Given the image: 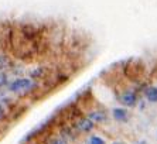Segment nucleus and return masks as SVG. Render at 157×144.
<instances>
[{"mask_svg":"<svg viewBox=\"0 0 157 144\" xmlns=\"http://www.w3.org/2000/svg\"><path fill=\"white\" fill-rule=\"evenodd\" d=\"M7 90L10 93H24V92H31L37 88V82L31 78H24V76H17L13 81L9 82Z\"/></svg>","mask_w":157,"mask_h":144,"instance_id":"f257e3e1","label":"nucleus"},{"mask_svg":"<svg viewBox=\"0 0 157 144\" xmlns=\"http://www.w3.org/2000/svg\"><path fill=\"white\" fill-rule=\"evenodd\" d=\"M119 102L126 108H135L137 104V95L133 90H124L119 97Z\"/></svg>","mask_w":157,"mask_h":144,"instance_id":"f03ea898","label":"nucleus"},{"mask_svg":"<svg viewBox=\"0 0 157 144\" xmlns=\"http://www.w3.org/2000/svg\"><path fill=\"white\" fill-rule=\"evenodd\" d=\"M77 130L78 131H81V133H89V131H92L94 130V127H95V123L92 122L91 119H88V117H84V119H81L79 122L77 123Z\"/></svg>","mask_w":157,"mask_h":144,"instance_id":"7ed1b4c3","label":"nucleus"},{"mask_svg":"<svg viewBox=\"0 0 157 144\" xmlns=\"http://www.w3.org/2000/svg\"><path fill=\"white\" fill-rule=\"evenodd\" d=\"M112 117L119 123H126L129 120V112L124 108H113L112 109Z\"/></svg>","mask_w":157,"mask_h":144,"instance_id":"20e7f679","label":"nucleus"},{"mask_svg":"<svg viewBox=\"0 0 157 144\" xmlns=\"http://www.w3.org/2000/svg\"><path fill=\"white\" fill-rule=\"evenodd\" d=\"M144 97L150 103H157V86H147L144 89Z\"/></svg>","mask_w":157,"mask_h":144,"instance_id":"39448f33","label":"nucleus"},{"mask_svg":"<svg viewBox=\"0 0 157 144\" xmlns=\"http://www.w3.org/2000/svg\"><path fill=\"white\" fill-rule=\"evenodd\" d=\"M88 119H91L94 123H103L106 120V113L102 110H92L88 115Z\"/></svg>","mask_w":157,"mask_h":144,"instance_id":"423d86ee","label":"nucleus"},{"mask_svg":"<svg viewBox=\"0 0 157 144\" xmlns=\"http://www.w3.org/2000/svg\"><path fill=\"white\" fill-rule=\"evenodd\" d=\"M10 79H9L7 72H0V89H4V88L9 85Z\"/></svg>","mask_w":157,"mask_h":144,"instance_id":"0eeeda50","label":"nucleus"},{"mask_svg":"<svg viewBox=\"0 0 157 144\" xmlns=\"http://www.w3.org/2000/svg\"><path fill=\"white\" fill-rule=\"evenodd\" d=\"M88 144H105V140L101 138L99 136H91L88 140Z\"/></svg>","mask_w":157,"mask_h":144,"instance_id":"6e6552de","label":"nucleus"},{"mask_svg":"<svg viewBox=\"0 0 157 144\" xmlns=\"http://www.w3.org/2000/svg\"><path fill=\"white\" fill-rule=\"evenodd\" d=\"M47 144H68V141H67L65 138H62L61 136H58V137H54V138H51V140L48 141Z\"/></svg>","mask_w":157,"mask_h":144,"instance_id":"1a4fd4ad","label":"nucleus"},{"mask_svg":"<svg viewBox=\"0 0 157 144\" xmlns=\"http://www.w3.org/2000/svg\"><path fill=\"white\" fill-rule=\"evenodd\" d=\"M6 115H7V112H6V108H4V104L0 103V120L6 119Z\"/></svg>","mask_w":157,"mask_h":144,"instance_id":"9d476101","label":"nucleus"},{"mask_svg":"<svg viewBox=\"0 0 157 144\" xmlns=\"http://www.w3.org/2000/svg\"><path fill=\"white\" fill-rule=\"evenodd\" d=\"M137 144H147V143H146V141H144V140H140Z\"/></svg>","mask_w":157,"mask_h":144,"instance_id":"9b49d317","label":"nucleus"},{"mask_svg":"<svg viewBox=\"0 0 157 144\" xmlns=\"http://www.w3.org/2000/svg\"><path fill=\"white\" fill-rule=\"evenodd\" d=\"M112 144H123V143H121V141H115V143H112Z\"/></svg>","mask_w":157,"mask_h":144,"instance_id":"f8f14e48","label":"nucleus"}]
</instances>
